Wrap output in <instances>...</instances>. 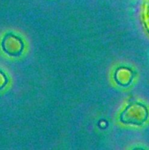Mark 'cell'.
Wrapping results in <instances>:
<instances>
[{"label":"cell","mask_w":149,"mask_h":150,"mask_svg":"<svg viewBox=\"0 0 149 150\" xmlns=\"http://www.w3.org/2000/svg\"><path fill=\"white\" fill-rule=\"evenodd\" d=\"M1 48L4 52L11 57H18L23 49V42L20 38L13 33H8L1 41Z\"/></svg>","instance_id":"1"},{"label":"cell","mask_w":149,"mask_h":150,"mask_svg":"<svg viewBox=\"0 0 149 150\" xmlns=\"http://www.w3.org/2000/svg\"><path fill=\"white\" fill-rule=\"evenodd\" d=\"M7 82H8V79H7L6 75L0 70V90L7 85Z\"/></svg>","instance_id":"2"}]
</instances>
